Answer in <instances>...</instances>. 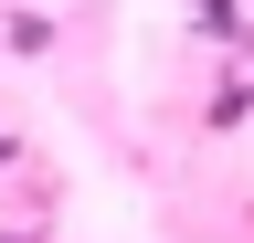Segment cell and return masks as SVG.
Segmentation results:
<instances>
[{"label":"cell","instance_id":"6da1fadb","mask_svg":"<svg viewBox=\"0 0 254 243\" xmlns=\"http://www.w3.org/2000/svg\"><path fill=\"white\" fill-rule=\"evenodd\" d=\"M190 11L212 21V43H233V32H244V11H233V0H190Z\"/></svg>","mask_w":254,"mask_h":243}]
</instances>
